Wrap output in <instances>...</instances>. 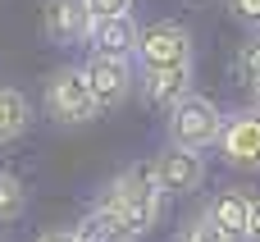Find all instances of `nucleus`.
Listing matches in <instances>:
<instances>
[{
    "label": "nucleus",
    "instance_id": "4",
    "mask_svg": "<svg viewBox=\"0 0 260 242\" xmlns=\"http://www.w3.org/2000/svg\"><path fill=\"white\" fill-rule=\"evenodd\" d=\"M183 64H192V32L183 23L160 18V23L142 27V41H137V69L142 73L146 69H183Z\"/></svg>",
    "mask_w": 260,
    "mask_h": 242
},
{
    "label": "nucleus",
    "instance_id": "16",
    "mask_svg": "<svg viewBox=\"0 0 260 242\" xmlns=\"http://www.w3.org/2000/svg\"><path fill=\"white\" fill-rule=\"evenodd\" d=\"M178 242H233V238H224V233H219V229L201 215V220H192V224L178 233Z\"/></svg>",
    "mask_w": 260,
    "mask_h": 242
},
{
    "label": "nucleus",
    "instance_id": "18",
    "mask_svg": "<svg viewBox=\"0 0 260 242\" xmlns=\"http://www.w3.org/2000/svg\"><path fill=\"white\" fill-rule=\"evenodd\" d=\"M87 9H91V18L101 23V18H123V14H133V0H87Z\"/></svg>",
    "mask_w": 260,
    "mask_h": 242
},
{
    "label": "nucleus",
    "instance_id": "21",
    "mask_svg": "<svg viewBox=\"0 0 260 242\" xmlns=\"http://www.w3.org/2000/svg\"><path fill=\"white\" fill-rule=\"evenodd\" d=\"M251 110H260V82L251 87Z\"/></svg>",
    "mask_w": 260,
    "mask_h": 242
},
{
    "label": "nucleus",
    "instance_id": "8",
    "mask_svg": "<svg viewBox=\"0 0 260 242\" xmlns=\"http://www.w3.org/2000/svg\"><path fill=\"white\" fill-rule=\"evenodd\" d=\"M91 27H96V18H91L87 0H46V9H41V32L55 46H82V41H91Z\"/></svg>",
    "mask_w": 260,
    "mask_h": 242
},
{
    "label": "nucleus",
    "instance_id": "7",
    "mask_svg": "<svg viewBox=\"0 0 260 242\" xmlns=\"http://www.w3.org/2000/svg\"><path fill=\"white\" fill-rule=\"evenodd\" d=\"M151 174H155V188L165 197H187L206 183V160L197 151H183V146H165L155 151L151 160Z\"/></svg>",
    "mask_w": 260,
    "mask_h": 242
},
{
    "label": "nucleus",
    "instance_id": "1",
    "mask_svg": "<svg viewBox=\"0 0 260 242\" xmlns=\"http://www.w3.org/2000/svg\"><path fill=\"white\" fill-rule=\"evenodd\" d=\"M96 206H105V210L128 229V238H142V233L155 229L160 206H165V192L155 188L151 165H128V169H119V174L105 183V192H101Z\"/></svg>",
    "mask_w": 260,
    "mask_h": 242
},
{
    "label": "nucleus",
    "instance_id": "10",
    "mask_svg": "<svg viewBox=\"0 0 260 242\" xmlns=\"http://www.w3.org/2000/svg\"><path fill=\"white\" fill-rule=\"evenodd\" d=\"M137 87H142L146 105L169 114L183 96H192V64H183V69H146V73H137Z\"/></svg>",
    "mask_w": 260,
    "mask_h": 242
},
{
    "label": "nucleus",
    "instance_id": "5",
    "mask_svg": "<svg viewBox=\"0 0 260 242\" xmlns=\"http://www.w3.org/2000/svg\"><path fill=\"white\" fill-rule=\"evenodd\" d=\"M219 160L238 174H260V110L224 114V133L215 142Z\"/></svg>",
    "mask_w": 260,
    "mask_h": 242
},
{
    "label": "nucleus",
    "instance_id": "3",
    "mask_svg": "<svg viewBox=\"0 0 260 242\" xmlns=\"http://www.w3.org/2000/svg\"><path fill=\"white\" fill-rule=\"evenodd\" d=\"M219 133H224V110L201 92L183 96L169 110V146H183V151L201 156V151H210L219 142Z\"/></svg>",
    "mask_w": 260,
    "mask_h": 242
},
{
    "label": "nucleus",
    "instance_id": "20",
    "mask_svg": "<svg viewBox=\"0 0 260 242\" xmlns=\"http://www.w3.org/2000/svg\"><path fill=\"white\" fill-rule=\"evenodd\" d=\"M247 242H260V197H256V206H251V233H247Z\"/></svg>",
    "mask_w": 260,
    "mask_h": 242
},
{
    "label": "nucleus",
    "instance_id": "14",
    "mask_svg": "<svg viewBox=\"0 0 260 242\" xmlns=\"http://www.w3.org/2000/svg\"><path fill=\"white\" fill-rule=\"evenodd\" d=\"M23 206H27V188H23V178H14L9 169H0V224L18 220Z\"/></svg>",
    "mask_w": 260,
    "mask_h": 242
},
{
    "label": "nucleus",
    "instance_id": "17",
    "mask_svg": "<svg viewBox=\"0 0 260 242\" xmlns=\"http://www.w3.org/2000/svg\"><path fill=\"white\" fill-rule=\"evenodd\" d=\"M229 14H233L247 32H260V0H229Z\"/></svg>",
    "mask_w": 260,
    "mask_h": 242
},
{
    "label": "nucleus",
    "instance_id": "6",
    "mask_svg": "<svg viewBox=\"0 0 260 242\" xmlns=\"http://www.w3.org/2000/svg\"><path fill=\"white\" fill-rule=\"evenodd\" d=\"M78 69H82V78H87V87H91V101H96V110H114V105H123V101L133 96V82H137V73H133V59H114V55H87Z\"/></svg>",
    "mask_w": 260,
    "mask_h": 242
},
{
    "label": "nucleus",
    "instance_id": "15",
    "mask_svg": "<svg viewBox=\"0 0 260 242\" xmlns=\"http://www.w3.org/2000/svg\"><path fill=\"white\" fill-rule=\"evenodd\" d=\"M238 78L242 82H260V32H251L247 41H242V50H238Z\"/></svg>",
    "mask_w": 260,
    "mask_h": 242
},
{
    "label": "nucleus",
    "instance_id": "13",
    "mask_svg": "<svg viewBox=\"0 0 260 242\" xmlns=\"http://www.w3.org/2000/svg\"><path fill=\"white\" fill-rule=\"evenodd\" d=\"M73 238H78V242H133V238H128V229H123L105 206H91V210L73 224Z\"/></svg>",
    "mask_w": 260,
    "mask_h": 242
},
{
    "label": "nucleus",
    "instance_id": "2",
    "mask_svg": "<svg viewBox=\"0 0 260 242\" xmlns=\"http://www.w3.org/2000/svg\"><path fill=\"white\" fill-rule=\"evenodd\" d=\"M41 105H46V119L59 124V128H82V124H91V119L101 114L78 64H64V69H55V73L46 78Z\"/></svg>",
    "mask_w": 260,
    "mask_h": 242
},
{
    "label": "nucleus",
    "instance_id": "9",
    "mask_svg": "<svg viewBox=\"0 0 260 242\" xmlns=\"http://www.w3.org/2000/svg\"><path fill=\"white\" fill-rule=\"evenodd\" d=\"M251 206H256V197H247L242 188H224V192H215V197L206 201V220H210L224 238L242 242L251 233Z\"/></svg>",
    "mask_w": 260,
    "mask_h": 242
},
{
    "label": "nucleus",
    "instance_id": "12",
    "mask_svg": "<svg viewBox=\"0 0 260 242\" xmlns=\"http://www.w3.org/2000/svg\"><path fill=\"white\" fill-rule=\"evenodd\" d=\"M27 128H32V105H27V96H23L18 87L0 82V146H5V142H18Z\"/></svg>",
    "mask_w": 260,
    "mask_h": 242
},
{
    "label": "nucleus",
    "instance_id": "11",
    "mask_svg": "<svg viewBox=\"0 0 260 242\" xmlns=\"http://www.w3.org/2000/svg\"><path fill=\"white\" fill-rule=\"evenodd\" d=\"M137 41H142V23L133 14L123 18H101L91 27V55H114V59H137Z\"/></svg>",
    "mask_w": 260,
    "mask_h": 242
},
{
    "label": "nucleus",
    "instance_id": "19",
    "mask_svg": "<svg viewBox=\"0 0 260 242\" xmlns=\"http://www.w3.org/2000/svg\"><path fill=\"white\" fill-rule=\"evenodd\" d=\"M37 242H78V238H73V229H50V233H41Z\"/></svg>",
    "mask_w": 260,
    "mask_h": 242
}]
</instances>
